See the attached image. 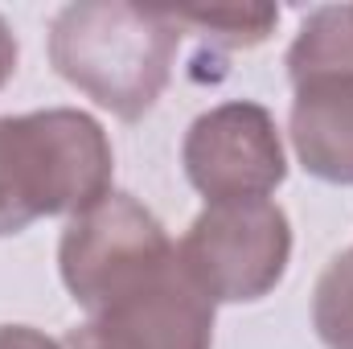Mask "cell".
Returning <instances> with one entry per match:
<instances>
[{
  "label": "cell",
  "mask_w": 353,
  "mask_h": 349,
  "mask_svg": "<svg viewBox=\"0 0 353 349\" xmlns=\"http://www.w3.org/2000/svg\"><path fill=\"white\" fill-rule=\"evenodd\" d=\"M181 46L173 8L123 0L66 4L50 25V62L87 99L119 119H140L169 87Z\"/></svg>",
  "instance_id": "cell-1"
},
{
  "label": "cell",
  "mask_w": 353,
  "mask_h": 349,
  "mask_svg": "<svg viewBox=\"0 0 353 349\" xmlns=\"http://www.w3.org/2000/svg\"><path fill=\"white\" fill-rule=\"evenodd\" d=\"M111 140L87 111L0 115V239L37 218L90 210L111 193Z\"/></svg>",
  "instance_id": "cell-2"
},
{
  "label": "cell",
  "mask_w": 353,
  "mask_h": 349,
  "mask_svg": "<svg viewBox=\"0 0 353 349\" xmlns=\"http://www.w3.org/2000/svg\"><path fill=\"white\" fill-rule=\"evenodd\" d=\"M176 259L214 304L263 300L292 259L288 214L267 197L205 206L176 243Z\"/></svg>",
  "instance_id": "cell-3"
},
{
  "label": "cell",
  "mask_w": 353,
  "mask_h": 349,
  "mask_svg": "<svg viewBox=\"0 0 353 349\" xmlns=\"http://www.w3.org/2000/svg\"><path fill=\"white\" fill-rule=\"evenodd\" d=\"M176 255L165 226L132 193H107L62 230V283L87 312L107 308Z\"/></svg>",
  "instance_id": "cell-4"
},
{
  "label": "cell",
  "mask_w": 353,
  "mask_h": 349,
  "mask_svg": "<svg viewBox=\"0 0 353 349\" xmlns=\"http://www.w3.org/2000/svg\"><path fill=\"white\" fill-rule=\"evenodd\" d=\"M181 165L189 185L210 201H255L283 185L288 161L271 111L234 99L210 107L193 119L181 144Z\"/></svg>",
  "instance_id": "cell-5"
},
{
  "label": "cell",
  "mask_w": 353,
  "mask_h": 349,
  "mask_svg": "<svg viewBox=\"0 0 353 349\" xmlns=\"http://www.w3.org/2000/svg\"><path fill=\"white\" fill-rule=\"evenodd\" d=\"M214 346V300L193 275L169 259L144 283L90 312L87 325L70 329L62 349H210Z\"/></svg>",
  "instance_id": "cell-6"
},
{
  "label": "cell",
  "mask_w": 353,
  "mask_h": 349,
  "mask_svg": "<svg viewBox=\"0 0 353 349\" xmlns=\"http://www.w3.org/2000/svg\"><path fill=\"white\" fill-rule=\"evenodd\" d=\"M292 87V144L300 165L329 185H353V74H308Z\"/></svg>",
  "instance_id": "cell-7"
},
{
  "label": "cell",
  "mask_w": 353,
  "mask_h": 349,
  "mask_svg": "<svg viewBox=\"0 0 353 349\" xmlns=\"http://www.w3.org/2000/svg\"><path fill=\"white\" fill-rule=\"evenodd\" d=\"M181 25H197L205 41L226 50H247L271 37L279 8L275 4H226V8H173Z\"/></svg>",
  "instance_id": "cell-8"
},
{
  "label": "cell",
  "mask_w": 353,
  "mask_h": 349,
  "mask_svg": "<svg viewBox=\"0 0 353 349\" xmlns=\"http://www.w3.org/2000/svg\"><path fill=\"white\" fill-rule=\"evenodd\" d=\"M312 329L329 349H353V247L341 251L316 279Z\"/></svg>",
  "instance_id": "cell-9"
},
{
  "label": "cell",
  "mask_w": 353,
  "mask_h": 349,
  "mask_svg": "<svg viewBox=\"0 0 353 349\" xmlns=\"http://www.w3.org/2000/svg\"><path fill=\"white\" fill-rule=\"evenodd\" d=\"M0 349H62L54 337L29 325H0Z\"/></svg>",
  "instance_id": "cell-10"
},
{
  "label": "cell",
  "mask_w": 353,
  "mask_h": 349,
  "mask_svg": "<svg viewBox=\"0 0 353 349\" xmlns=\"http://www.w3.org/2000/svg\"><path fill=\"white\" fill-rule=\"evenodd\" d=\"M17 74V37L8 29V21L0 17V87Z\"/></svg>",
  "instance_id": "cell-11"
},
{
  "label": "cell",
  "mask_w": 353,
  "mask_h": 349,
  "mask_svg": "<svg viewBox=\"0 0 353 349\" xmlns=\"http://www.w3.org/2000/svg\"><path fill=\"white\" fill-rule=\"evenodd\" d=\"M350 25H353V4H350Z\"/></svg>",
  "instance_id": "cell-12"
}]
</instances>
